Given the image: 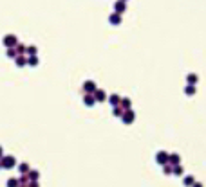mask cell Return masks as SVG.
Returning <instances> with one entry per match:
<instances>
[{
    "instance_id": "obj_32",
    "label": "cell",
    "mask_w": 206,
    "mask_h": 187,
    "mask_svg": "<svg viewBox=\"0 0 206 187\" xmlns=\"http://www.w3.org/2000/svg\"><path fill=\"white\" fill-rule=\"evenodd\" d=\"M121 2H127V0H121Z\"/></svg>"
},
{
    "instance_id": "obj_14",
    "label": "cell",
    "mask_w": 206,
    "mask_h": 187,
    "mask_svg": "<svg viewBox=\"0 0 206 187\" xmlns=\"http://www.w3.org/2000/svg\"><path fill=\"white\" fill-rule=\"evenodd\" d=\"M27 178L29 180H40V173H38L36 169H29V171H27Z\"/></svg>"
},
{
    "instance_id": "obj_2",
    "label": "cell",
    "mask_w": 206,
    "mask_h": 187,
    "mask_svg": "<svg viewBox=\"0 0 206 187\" xmlns=\"http://www.w3.org/2000/svg\"><path fill=\"white\" fill-rule=\"evenodd\" d=\"M119 119L123 121V124H132L134 119H136V114H134L132 108H128V110H123V114H121Z\"/></svg>"
},
{
    "instance_id": "obj_28",
    "label": "cell",
    "mask_w": 206,
    "mask_h": 187,
    "mask_svg": "<svg viewBox=\"0 0 206 187\" xmlns=\"http://www.w3.org/2000/svg\"><path fill=\"white\" fill-rule=\"evenodd\" d=\"M27 187H40V184H38V180H29Z\"/></svg>"
},
{
    "instance_id": "obj_1",
    "label": "cell",
    "mask_w": 206,
    "mask_h": 187,
    "mask_svg": "<svg viewBox=\"0 0 206 187\" xmlns=\"http://www.w3.org/2000/svg\"><path fill=\"white\" fill-rule=\"evenodd\" d=\"M15 167H16V158L13 155H2L0 169H15Z\"/></svg>"
},
{
    "instance_id": "obj_5",
    "label": "cell",
    "mask_w": 206,
    "mask_h": 187,
    "mask_svg": "<svg viewBox=\"0 0 206 187\" xmlns=\"http://www.w3.org/2000/svg\"><path fill=\"white\" fill-rule=\"evenodd\" d=\"M125 11H127V2H121V0H118V2L114 4V13L123 14Z\"/></svg>"
},
{
    "instance_id": "obj_6",
    "label": "cell",
    "mask_w": 206,
    "mask_h": 187,
    "mask_svg": "<svg viewBox=\"0 0 206 187\" xmlns=\"http://www.w3.org/2000/svg\"><path fill=\"white\" fill-rule=\"evenodd\" d=\"M96 88H98V86H96L94 81H85V83H83V92L85 94H94Z\"/></svg>"
},
{
    "instance_id": "obj_8",
    "label": "cell",
    "mask_w": 206,
    "mask_h": 187,
    "mask_svg": "<svg viewBox=\"0 0 206 187\" xmlns=\"http://www.w3.org/2000/svg\"><path fill=\"white\" fill-rule=\"evenodd\" d=\"M83 104H85V106H94L96 104L94 94H85V95H83Z\"/></svg>"
},
{
    "instance_id": "obj_11",
    "label": "cell",
    "mask_w": 206,
    "mask_h": 187,
    "mask_svg": "<svg viewBox=\"0 0 206 187\" xmlns=\"http://www.w3.org/2000/svg\"><path fill=\"white\" fill-rule=\"evenodd\" d=\"M107 99H109V103H111L112 106H118L119 101H121V95H118V94H112V95H109Z\"/></svg>"
},
{
    "instance_id": "obj_21",
    "label": "cell",
    "mask_w": 206,
    "mask_h": 187,
    "mask_svg": "<svg viewBox=\"0 0 206 187\" xmlns=\"http://www.w3.org/2000/svg\"><path fill=\"white\" fill-rule=\"evenodd\" d=\"M18 184H20V185H27V184H29L27 174H20V176H18Z\"/></svg>"
},
{
    "instance_id": "obj_15",
    "label": "cell",
    "mask_w": 206,
    "mask_h": 187,
    "mask_svg": "<svg viewBox=\"0 0 206 187\" xmlns=\"http://www.w3.org/2000/svg\"><path fill=\"white\" fill-rule=\"evenodd\" d=\"M183 173H184V169L181 167V164H177V165L172 167V174H176V176H183Z\"/></svg>"
},
{
    "instance_id": "obj_29",
    "label": "cell",
    "mask_w": 206,
    "mask_h": 187,
    "mask_svg": "<svg viewBox=\"0 0 206 187\" xmlns=\"http://www.w3.org/2000/svg\"><path fill=\"white\" fill-rule=\"evenodd\" d=\"M192 187H203V184H199V182H193V184H192Z\"/></svg>"
},
{
    "instance_id": "obj_25",
    "label": "cell",
    "mask_w": 206,
    "mask_h": 187,
    "mask_svg": "<svg viewBox=\"0 0 206 187\" xmlns=\"http://www.w3.org/2000/svg\"><path fill=\"white\" fill-rule=\"evenodd\" d=\"M172 167H174V165L165 164V165H163V173H165V174H172Z\"/></svg>"
},
{
    "instance_id": "obj_7",
    "label": "cell",
    "mask_w": 206,
    "mask_h": 187,
    "mask_svg": "<svg viewBox=\"0 0 206 187\" xmlns=\"http://www.w3.org/2000/svg\"><path fill=\"white\" fill-rule=\"evenodd\" d=\"M94 97H96V103H103V101H107V94H105V90H101V88H96Z\"/></svg>"
},
{
    "instance_id": "obj_27",
    "label": "cell",
    "mask_w": 206,
    "mask_h": 187,
    "mask_svg": "<svg viewBox=\"0 0 206 187\" xmlns=\"http://www.w3.org/2000/svg\"><path fill=\"white\" fill-rule=\"evenodd\" d=\"M25 54H29V56H36V47H27V49H25Z\"/></svg>"
},
{
    "instance_id": "obj_10",
    "label": "cell",
    "mask_w": 206,
    "mask_h": 187,
    "mask_svg": "<svg viewBox=\"0 0 206 187\" xmlns=\"http://www.w3.org/2000/svg\"><path fill=\"white\" fill-rule=\"evenodd\" d=\"M166 164H170V165L181 164V158H179V155H177V153H172V155H168V162H166Z\"/></svg>"
},
{
    "instance_id": "obj_23",
    "label": "cell",
    "mask_w": 206,
    "mask_h": 187,
    "mask_svg": "<svg viewBox=\"0 0 206 187\" xmlns=\"http://www.w3.org/2000/svg\"><path fill=\"white\" fill-rule=\"evenodd\" d=\"M112 114L116 115V117H121V114H123V108L119 106V104H118V106H114V108H112Z\"/></svg>"
},
{
    "instance_id": "obj_30",
    "label": "cell",
    "mask_w": 206,
    "mask_h": 187,
    "mask_svg": "<svg viewBox=\"0 0 206 187\" xmlns=\"http://www.w3.org/2000/svg\"><path fill=\"white\" fill-rule=\"evenodd\" d=\"M2 155H4V148L0 146V158H2Z\"/></svg>"
},
{
    "instance_id": "obj_22",
    "label": "cell",
    "mask_w": 206,
    "mask_h": 187,
    "mask_svg": "<svg viewBox=\"0 0 206 187\" xmlns=\"http://www.w3.org/2000/svg\"><path fill=\"white\" fill-rule=\"evenodd\" d=\"M6 185H8V187H18L20 184H18V178H9Z\"/></svg>"
},
{
    "instance_id": "obj_24",
    "label": "cell",
    "mask_w": 206,
    "mask_h": 187,
    "mask_svg": "<svg viewBox=\"0 0 206 187\" xmlns=\"http://www.w3.org/2000/svg\"><path fill=\"white\" fill-rule=\"evenodd\" d=\"M27 65H31V67H36V65H38V58H36V56H31L29 59H27Z\"/></svg>"
},
{
    "instance_id": "obj_3",
    "label": "cell",
    "mask_w": 206,
    "mask_h": 187,
    "mask_svg": "<svg viewBox=\"0 0 206 187\" xmlns=\"http://www.w3.org/2000/svg\"><path fill=\"white\" fill-rule=\"evenodd\" d=\"M155 162L159 165H165L168 162V153L166 151H157V155H155Z\"/></svg>"
},
{
    "instance_id": "obj_4",
    "label": "cell",
    "mask_w": 206,
    "mask_h": 187,
    "mask_svg": "<svg viewBox=\"0 0 206 187\" xmlns=\"http://www.w3.org/2000/svg\"><path fill=\"white\" fill-rule=\"evenodd\" d=\"M16 43H18V38H16L15 34L4 36V45H6V47H15Z\"/></svg>"
},
{
    "instance_id": "obj_20",
    "label": "cell",
    "mask_w": 206,
    "mask_h": 187,
    "mask_svg": "<svg viewBox=\"0 0 206 187\" xmlns=\"http://www.w3.org/2000/svg\"><path fill=\"white\" fill-rule=\"evenodd\" d=\"M15 61H16V65H18V67H24V65H27V59H25L24 56H20V54L15 58Z\"/></svg>"
},
{
    "instance_id": "obj_31",
    "label": "cell",
    "mask_w": 206,
    "mask_h": 187,
    "mask_svg": "<svg viewBox=\"0 0 206 187\" xmlns=\"http://www.w3.org/2000/svg\"><path fill=\"white\" fill-rule=\"evenodd\" d=\"M18 187H27V185H18Z\"/></svg>"
},
{
    "instance_id": "obj_17",
    "label": "cell",
    "mask_w": 206,
    "mask_h": 187,
    "mask_svg": "<svg viewBox=\"0 0 206 187\" xmlns=\"http://www.w3.org/2000/svg\"><path fill=\"white\" fill-rule=\"evenodd\" d=\"M25 49H27V47H25V45H22V43H16V45H15L16 54H20V56H24V54H25Z\"/></svg>"
},
{
    "instance_id": "obj_18",
    "label": "cell",
    "mask_w": 206,
    "mask_h": 187,
    "mask_svg": "<svg viewBox=\"0 0 206 187\" xmlns=\"http://www.w3.org/2000/svg\"><path fill=\"white\" fill-rule=\"evenodd\" d=\"M31 167L29 164H25V162H22V164L18 165V171H20V174H27V171H29Z\"/></svg>"
},
{
    "instance_id": "obj_26",
    "label": "cell",
    "mask_w": 206,
    "mask_h": 187,
    "mask_svg": "<svg viewBox=\"0 0 206 187\" xmlns=\"http://www.w3.org/2000/svg\"><path fill=\"white\" fill-rule=\"evenodd\" d=\"M8 56L9 58H16L18 54H16V50H15V47H8Z\"/></svg>"
},
{
    "instance_id": "obj_16",
    "label": "cell",
    "mask_w": 206,
    "mask_h": 187,
    "mask_svg": "<svg viewBox=\"0 0 206 187\" xmlns=\"http://www.w3.org/2000/svg\"><path fill=\"white\" fill-rule=\"evenodd\" d=\"M195 92H197L195 85H186V88H184V94H186V95H195Z\"/></svg>"
},
{
    "instance_id": "obj_9",
    "label": "cell",
    "mask_w": 206,
    "mask_h": 187,
    "mask_svg": "<svg viewBox=\"0 0 206 187\" xmlns=\"http://www.w3.org/2000/svg\"><path fill=\"white\" fill-rule=\"evenodd\" d=\"M109 23H112V25H119V23H121V14L112 13L111 16H109Z\"/></svg>"
},
{
    "instance_id": "obj_13",
    "label": "cell",
    "mask_w": 206,
    "mask_h": 187,
    "mask_svg": "<svg viewBox=\"0 0 206 187\" xmlns=\"http://www.w3.org/2000/svg\"><path fill=\"white\" fill-rule=\"evenodd\" d=\"M197 81H199L197 74H188V76H186V83H188V85H197Z\"/></svg>"
},
{
    "instance_id": "obj_12",
    "label": "cell",
    "mask_w": 206,
    "mask_h": 187,
    "mask_svg": "<svg viewBox=\"0 0 206 187\" xmlns=\"http://www.w3.org/2000/svg\"><path fill=\"white\" fill-rule=\"evenodd\" d=\"M119 106L123 108V110H128V108H132V101L128 99V97H121V101H119Z\"/></svg>"
},
{
    "instance_id": "obj_19",
    "label": "cell",
    "mask_w": 206,
    "mask_h": 187,
    "mask_svg": "<svg viewBox=\"0 0 206 187\" xmlns=\"http://www.w3.org/2000/svg\"><path fill=\"white\" fill-rule=\"evenodd\" d=\"M193 182H195V178H193L192 174H188V176H184V178H183V184H184L186 187H192V184H193Z\"/></svg>"
}]
</instances>
